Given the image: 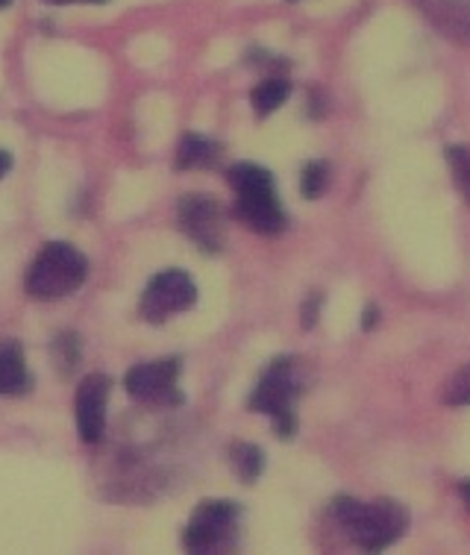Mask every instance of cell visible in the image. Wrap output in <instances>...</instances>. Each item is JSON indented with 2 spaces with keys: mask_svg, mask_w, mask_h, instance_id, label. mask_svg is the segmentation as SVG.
<instances>
[{
  "mask_svg": "<svg viewBox=\"0 0 470 555\" xmlns=\"http://www.w3.org/2000/svg\"><path fill=\"white\" fill-rule=\"evenodd\" d=\"M332 515L347 529L353 544L368 553H380L385 546L397 544L409 529V512L397 500L361 503L353 496H339L332 500Z\"/></svg>",
  "mask_w": 470,
  "mask_h": 555,
  "instance_id": "6da1fadb",
  "label": "cell"
},
{
  "mask_svg": "<svg viewBox=\"0 0 470 555\" xmlns=\"http://www.w3.org/2000/svg\"><path fill=\"white\" fill-rule=\"evenodd\" d=\"M227 177L236 192V215L241 221L262 235H277L285 230V212H282L270 171L253 162H239L232 165Z\"/></svg>",
  "mask_w": 470,
  "mask_h": 555,
  "instance_id": "7a4b0ae2",
  "label": "cell"
},
{
  "mask_svg": "<svg viewBox=\"0 0 470 555\" xmlns=\"http://www.w3.org/2000/svg\"><path fill=\"white\" fill-rule=\"evenodd\" d=\"M86 276H89L86 256L74 244L51 242L33 259L24 288L33 300H60L77 292L86 283Z\"/></svg>",
  "mask_w": 470,
  "mask_h": 555,
  "instance_id": "3957f363",
  "label": "cell"
},
{
  "mask_svg": "<svg viewBox=\"0 0 470 555\" xmlns=\"http://www.w3.org/2000/svg\"><path fill=\"white\" fill-rule=\"evenodd\" d=\"M297 397H301L297 364L294 359H277L253 388L251 409L268 414L280 438H291L297 433Z\"/></svg>",
  "mask_w": 470,
  "mask_h": 555,
  "instance_id": "277c9868",
  "label": "cell"
},
{
  "mask_svg": "<svg viewBox=\"0 0 470 555\" xmlns=\"http://www.w3.org/2000/svg\"><path fill=\"white\" fill-rule=\"evenodd\" d=\"M236 524H239V505L227 500H206L191 515L182 532V546L198 555L224 553L236 544Z\"/></svg>",
  "mask_w": 470,
  "mask_h": 555,
  "instance_id": "5b68a950",
  "label": "cell"
},
{
  "mask_svg": "<svg viewBox=\"0 0 470 555\" xmlns=\"http://www.w3.org/2000/svg\"><path fill=\"white\" fill-rule=\"evenodd\" d=\"M198 300V285L186 271H162L153 276L141 294V318L151 323H165L174 314L186 312Z\"/></svg>",
  "mask_w": 470,
  "mask_h": 555,
  "instance_id": "8992f818",
  "label": "cell"
},
{
  "mask_svg": "<svg viewBox=\"0 0 470 555\" xmlns=\"http://www.w3.org/2000/svg\"><path fill=\"white\" fill-rule=\"evenodd\" d=\"M127 395L136 403L148 405H180V359H160V362H141L124 379Z\"/></svg>",
  "mask_w": 470,
  "mask_h": 555,
  "instance_id": "52a82bcc",
  "label": "cell"
},
{
  "mask_svg": "<svg viewBox=\"0 0 470 555\" xmlns=\"http://www.w3.org/2000/svg\"><path fill=\"white\" fill-rule=\"evenodd\" d=\"M177 221L203 253H218L224 247V221L218 203L209 194H186L177 209Z\"/></svg>",
  "mask_w": 470,
  "mask_h": 555,
  "instance_id": "ba28073f",
  "label": "cell"
},
{
  "mask_svg": "<svg viewBox=\"0 0 470 555\" xmlns=\"http://www.w3.org/2000/svg\"><path fill=\"white\" fill-rule=\"evenodd\" d=\"M112 383L103 374L86 376L77 388V433L86 444H98L106 433V403Z\"/></svg>",
  "mask_w": 470,
  "mask_h": 555,
  "instance_id": "9c48e42d",
  "label": "cell"
},
{
  "mask_svg": "<svg viewBox=\"0 0 470 555\" xmlns=\"http://www.w3.org/2000/svg\"><path fill=\"white\" fill-rule=\"evenodd\" d=\"M27 385H30V374H27V364H24L21 344L3 341L0 344V395H24Z\"/></svg>",
  "mask_w": 470,
  "mask_h": 555,
  "instance_id": "30bf717a",
  "label": "cell"
},
{
  "mask_svg": "<svg viewBox=\"0 0 470 555\" xmlns=\"http://www.w3.org/2000/svg\"><path fill=\"white\" fill-rule=\"evenodd\" d=\"M291 94V82L282 80V77H268V80H262L256 89L251 91V103L253 112L265 118L270 112H277L282 103L289 101Z\"/></svg>",
  "mask_w": 470,
  "mask_h": 555,
  "instance_id": "8fae6325",
  "label": "cell"
},
{
  "mask_svg": "<svg viewBox=\"0 0 470 555\" xmlns=\"http://www.w3.org/2000/svg\"><path fill=\"white\" fill-rule=\"evenodd\" d=\"M218 162V144L201 135H186L177 151V168H212Z\"/></svg>",
  "mask_w": 470,
  "mask_h": 555,
  "instance_id": "7c38bea8",
  "label": "cell"
},
{
  "mask_svg": "<svg viewBox=\"0 0 470 555\" xmlns=\"http://www.w3.org/2000/svg\"><path fill=\"white\" fill-rule=\"evenodd\" d=\"M230 462H232V470L239 479L251 485L256 482L265 470V455H262L259 447L253 444H232L230 450Z\"/></svg>",
  "mask_w": 470,
  "mask_h": 555,
  "instance_id": "4fadbf2b",
  "label": "cell"
},
{
  "mask_svg": "<svg viewBox=\"0 0 470 555\" xmlns=\"http://www.w3.org/2000/svg\"><path fill=\"white\" fill-rule=\"evenodd\" d=\"M447 156V165H450L453 182H456V189L461 192V197L470 203V151L468 147H459V144H453L444 151Z\"/></svg>",
  "mask_w": 470,
  "mask_h": 555,
  "instance_id": "5bb4252c",
  "label": "cell"
},
{
  "mask_svg": "<svg viewBox=\"0 0 470 555\" xmlns=\"http://www.w3.org/2000/svg\"><path fill=\"white\" fill-rule=\"evenodd\" d=\"M323 189H327V165H323V162H309L301 173L303 197L315 201V197L323 194Z\"/></svg>",
  "mask_w": 470,
  "mask_h": 555,
  "instance_id": "9a60e30c",
  "label": "cell"
},
{
  "mask_svg": "<svg viewBox=\"0 0 470 555\" xmlns=\"http://www.w3.org/2000/svg\"><path fill=\"white\" fill-rule=\"evenodd\" d=\"M53 356H56V362H60L62 374L74 371L77 362H80V344H77V335H60V338L53 341Z\"/></svg>",
  "mask_w": 470,
  "mask_h": 555,
  "instance_id": "2e32d148",
  "label": "cell"
},
{
  "mask_svg": "<svg viewBox=\"0 0 470 555\" xmlns=\"http://www.w3.org/2000/svg\"><path fill=\"white\" fill-rule=\"evenodd\" d=\"M444 403L470 405V364H465L444 388Z\"/></svg>",
  "mask_w": 470,
  "mask_h": 555,
  "instance_id": "e0dca14e",
  "label": "cell"
},
{
  "mask_svg": "<svg viewBox=\"0 0 470 555\" xmlns=\"http://www.w3.org/2000/svg\"><path fill=\"white\" fill-rule=\"evenodd\" d=\"M318 306L320 297L318 294H312V300H306V306H303V330H312V326L318 323Z\"/></svg>",
  "mask_w": 470,
  "mask_h": 555,
  "instance_id": "ac0fdd59",
  "label": "cell"
},
{
  "mask_svg": "<svg viewBox=\"0 0 470 555\" xmlns=\"http://www.w3.org/2000/svg\"><path fill=\"white\" fill-rule=\"evenodd\" d=\"M12 171V153L10 151H0V180Z\"/></svg>",
  "mask_w": 470,
  "mask_h": 555,
  "instance_id": "d6986e66",
  "label": "cell"
},
{
  "mask_svg": "<svg viewBox=\"0 0 470 555\" xmlns=\"http://www.w3.org/2000/svg\"><path fill=\"white\" fill-rule=\"evenodd\" d=\"M45 3H53V7H68V3H106V0H45Z\"/></svg>",
  "mask_w": 470,
  "mask_h": 555,
  "instance_id": "ffe728a7",
  "label": "cell"
},
{
  "mask_svg": "<svg viewBox=\"0 0 470 555\" xmlns=\"http://www.w3.org/2000/svg\"><path fill=\"white\" fill-rule=\"evenodd\" d=\"M377 318H380V314H377V309H373V306H368V309H365V330H370V326H373V323H377Z\"/></svg>",
  "mask_w": 470,
  "mask_h": 555,
  "instance_id": "44dd1931",
  "label": "cell"
},
{
  "mask_svg": "<svg viewBox=\"0 0 470 555\" xmlns=\"http://www.w3.org/2000/svg\"><path fill=\"white\" fill-rule=\"evenodd\" d=\"M459 494H461V500H465V505H468V512H470V482L459 485Z\"/></svg>",
  "mask_w": 470,
  "mask_h": 555,
  "instance_id": "7402d4cb",
  "label": "cell"
},
{
  "mask_svg": "<svg viewBox=\"0 0 470 555\" xmlns=\"http://www.w3.org/2000/svg\"><path fill=\"white\" fill-rule=\"evenodd\" d=\"M10 3H12V0H0V10H7Z\"/></svg>",
  "mask_w": 470,
  "mask_h": 555,
  "instance_id": "603a6c76",
  "label": "cell"
}]
</instances>
